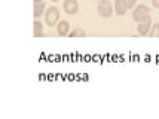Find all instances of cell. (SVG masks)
Wrapping results in <instances>:
<instances>
[{"instance_id": "6da1fadb", "label": "cell", "mask_w": 159, "mask_h": 119, "mask_svg": "<svg viewBox=\"0 0 159 119\" xmlns=\"http://www.w3.org/2000/svg\"><path fill=\"white\" fill-rule=\"evenodd\" d=\"M132 18H134V21L137 22H141L147 20V18H150V7L146 6V5H140L134 9V12H132Z\"/></svg>"}, {"instance_id": "7a4b0ae2", "label": "cell", "mask_w": 159, "mask_h": 119, "mask_svg": "<svg viewBox=\"0 0 159 119\" xmlns=\"http://www.w3.org/2000/svg\"><path fill=\"white\" fill-rule=\"evenodd\" d=\"M60 20V11H58V7L52 6L48 9V12L45 15V22L48 24V27H52V25H55L57 22Z\"/></svg>"}, {"instance_id": "3957f363", "label": "cell", "mask_w": 159, "mask_h": 119, "mask_svg": "<svg viewBox=\"0 0 159 119\" xmlns=\"http://www.w3.org/2000/svg\"><path fill=\"white\" fill-rule=\"evenodd\" d=\"M97 11L103 18H110L111 14H113V6H111L109 2H100L97 6Z\"/></svg>"}, {"instance_id": "277c9868", "label": "cell", "mask_w": 159, "mask_h": 119, "mask_svg": "<svg viewBox=\"0 0 159 119\" xmlns=\"http://www.w3.org/2000/svg\"><path fill=\"white\" fill-rule=\"evenodd\" d=\"M62 9H64L66 14L75 15V14H77V11H79V3H77V0H64Z\"/></svg>"}, {"instance_id": "5b68a950", "label": "cell", "mask_w": 159, "mask_h": 119, "mask_svg": "<svg viewBox=\"0 0 159 119\" xmlns=\"http://www.w3.org/2000/svg\"><path fill=\"white\" fill-rule=\"evenodd\" d=\"M150 28H152V18H147V20H144V21H141L139 24V34L147 36Z\"/></svg>"}, {"instance_id": "8992f818", "label": "cell", "mask_w": 159, "mask_h": 119, "mask_svg": "<svg viewBox=\"0 0 159 119\" xmlns=\"http://www.w3.org/2000/svg\"><path fill=\"white\" fill-rule=\"evenodd\" d=\"M70 31V24L69 21H66V20H61L60 24H58V27H57V33L60 36H67Z\"/></svg>"}, {"instance_id": "52a82bcc", "label": "cell", "mask_w": 159, "mask_h": 119, "mask_svg": "<svg viewBox=\"0 0 159 119\" xmlns=\"http://www.w3.org/2000/svg\"><path fill=\"white\" fill-rule=\"evenodd\" d=\"M115 11H116V14L120 15V16L126 14V11H128V6H126L125 0H116V2H115Z\"/></svg>"}, {"instance_id": "ba28073f", "label": "cell", "mask_w": 159, "mask_h": 119, "mask_svg": "<svg viewBox=\"0 0 159 119\" xmlns=\"http://www.w3.org/2000/svg\"><path fill=\"white\" fill-rule=\"evenodd\" d=\"M45 7H46V5H45V2H34V18H37V16H40L43 12H45Z\"/></svg>"}, {"instance_id": "9c48e42d", "label": "cell", "mask_w": 159, "mask_h": 119, "mask_svg": "<svg viewBox=\"0 0 159 119\" xmlns=\"http://www.w3.org/2000/svg\"><path fill=\"white\" fill-rule=\"evenodd\" d=\"M33 33H34L36 37H42V36H43V25H42L40 21H34V25H33Z\"/></svg>"}, {"instance_id": "30bf717a", "label": "cell", "mask_w": 159, "mask_h": 119, "mask_svg": "<svg viewBox=\"0 0 159 119\" xmlns=\"http://www.w3.org/2000/svg\"><path fill=\"white\" fill-rule=\"evenodd\" d=\"M149 36H152V37H159V22H155L150 28V31H149Z\"/></svg>"}, {"instance_id": "8fae6325", "label": "cell", "mask_w": 159, "mask_h": 119, "mask_svg": "<svg viewBox=\"0 0 159 119\" xmlns=\"http://www.w3.org/2000/svg\"><path fill=\"white\" fill-rule=\"evenodd\" d=\"M83 36H85V31H83L82 28H75L70 33V37H83Z\"/></svg>"}, {"instance_id": "7c38bea8", "label": "cell", "mask_w": 159, "mask_h": 119, "mask_svg": "<svg viewBox=\"0 0 159 119\" xmlns=\"http://www.w3.org/2000/svg\"><path fill=\"white\" fill-rule=\"evenodd\" d=\"M135 2H137V0H125V3H126V6H128V9H131V7H134V5H135Z\"/></svg>"}, {"instance_id": "4fadbf2b", "label": "cell", "mask_w": 159, "mask_h": 119, "mask_svg": "<svg viewBox=\"0 0 159 119\" xmlns=\"http://www.w3.org/2000/svg\"><path fill=\"white\" fill-rule=\"evenodd\" d=\"M152 3L155 7H159V0H152Z\"/></svg>"}, {"instance_id": "5bb4252c", "label": "cell", "mask_w": 159, "mask_h": 119, "mask_svg": "<svg viewBox=\"0 0 159 119\" xmlns=\"http://www.w3.org/2000/svg\"><path fill=\"white\" fill-rule=\"evenodd\" d=\"M100 2H109V0H98V3H100Z\"/></svg>"}, {"instance_id": "9a60e30c", "label": "cell", "mask_w": 159, "mask_h": 119, "mask_svg": "<svg viewBox=\"0 0 159 119\" xmlns=\"http://www.w3.org/2000/svg\"><path fill=\"white\" fill-rule=\"evenodd\" d=\"M51 2H60V0H51Z\"/></svg>"}, {"instance_id": "2e32d148", "label": "cell", "mask_w": 159, "mask_h": 119, "mask_svg": "<svg viewBox=\"0 0 159 119\" xmlns=\"http://www.w3.org/2000/svg\"><path fill=\"white\" fill-rule=\"evenodd\" d=\"M34 2H43V0H34Z\"/></svg>"}]
</instances>
